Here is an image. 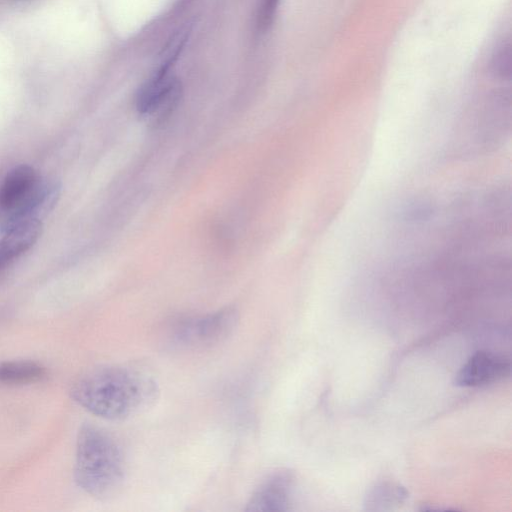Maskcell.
<instances>
[{
    "label": "cell",
    "mask_w": 512,
    "mask_h": 512,
    "mask_svg": "<svg viewBox=\"0 0 512 512\" xmlns=\"http://www.w3.org/2000/svg\"><path fill=\"white\" fill-rule=\"evenodd\" d=\"M158 394V385L149 374L119 365L91 369L79 376L70 389L77 404L107 420H124L146 410Z\"/></svg>",
    "instance_id": "cell-1"
},
{
    "label": "cell",
    "mask_w": 512,
    "mask_h": 512,
    "mask_svg": "<svg viewBox=\"0 0 512 512\" xmlns=\"http://www.w3.org/2000/svg\"><path fill=\"white\" fill-rule=\"evenodd\" d=\"M74 477L90 496L107 499L124 480V458L120 446L104 429L87 423L77 435Z\"/></svg>",
    "instance_id": "cell-2"
},
{
    "label": "cell",
    "mask_w": 512,
    "mask_h": 512,
    "mask_svg": "<svg viewBox=\"0 0 512 512\" xmlns=\"http://www.w3.org/2000/svg\"><path fill=\"white\" fill-rule=\"evenodd\" d=\"M239 321L236 309L227 307L202 316L189 317L176 322L172 340L186 348H202L218 344L230 336Z\"/></svg>",
    "instance_id": "cell-3"
},
{
    "label": "cell",
    "mask_w": 512,
    "mask_h": 512,
    "mask_svg": "<svg viewBox=\"0 0 512 512\" xmlns=\"http://www.w3.org/2000/svg\"><path fill=\"white\" fill-rule=\"evenodd\" d=\"M59 195L60 184L56 180L39 178L20 200L1 210V234L21 223L41 220L54 208Z\"/></svg>",
    "instance_id": "cell-4"
},
{
    "label": "cell",
    "mask_w": 512,
    "mask_h": 512,
    "mask_svg": "<svg viewBox=\"0 0 512 512\" xmlns=\"http://www.w3.org/2000/svg\"><path fill=\"white\" fill-rule=\"evenodd\" d=\"M294 474L280 469L267 476L252 492L245 511L284 512L290 510L294 490Z\"/></svg>",
    "instance_id": "cell-5"
},
{
    "label": "cell",
    "mask_w": 512,
    "mask_h": 512,
    "mask_svg": "<svg viewBox=\"0 0 512 512\" xmlns=\"http://www.w3.org/2000/svg\"><path fill=\"white\" fill-rule=\"evenodd\" d=\"M510 360L490 351H477L460 368L455 383L461 387H482L510 375Z\"/></svg>",
    "instance_id": "cell-6"
},
{
    "label": "cell",
    "mask_w": 512,
    "mask_h": 512,
    "mask_svg": "<svg viewBox=\"0 0 512 512\" xmlns=\"http://www.w3.org/2000/svg\"><path fill=\"white\" fill-rule=\"evenodd\" d=\"M176 53L142 85L136 98V107L141 114H153L163 108H171L180 92L178 81L169 75Z\"/></svg>",
    "instance_id": "cell-7"
},
{
    "label": "cell",
    "mask_w": 512,
    "mask_h": 512,
    "mask_svg": "<svg viewBox=\"0 0 512 512\" xmlns=\"http://www.w3.org/2000/svg\"><path fill=\"white\" fill-rule=\"evenodd\" d=\"M41 229V220H31L2 233L3 236L0 239V271L33 246L41 233Z\"/></svg>",
    "instance_id": "cell-8"
},
{
    "label": "cell",
    "mask_w": 512,
    "mask_h": 512,
    "mask_svg": "<svg viewBox=\"0 0 512 512\" xmlns=\"http://www.w3.org/2000/svg\"><path fill=\"white\" fill-rule=\"evenodd\" d=\"M38 179L31 166L19 165L13 168L0 186V210L7 209L20 200Z\"/></svg>",
    "instance_id": "cell-9"
},
{
    "label": "cell",
    "mask_w": 512,
    "mask_h": 512,
    "mask_svg": "<svg viewBox=\"0 0 512 512\" xmlns=\"http://www.w3.org/2000/svg\"><path fill=\"white\" fill-rule=\"evenodd\" d=\"M45 376V367L34 361L13 360L0 363V384L3 385L30 384Z\"/></svg>",
    "instance_id": "cell-10"
},
{
    "label": "cell",
    "mask_w": 512,
    "mask_h": 512,
    "mask_svg": "<svg viewBox=\"0 0 512 512\" xmlns=\"http://www.w3.org/2000/svg\"><path fill=\"white\" fill-rule=\"evenodd\" d=\"M408 496L404 487L389 481L375 484L365 496L367 510L381 511L401 504Z\"/></svg>",
    "instance_id": "cell-11"
},
{
    "label": "cell",
    "mask_w": 512,
    "mask_h": 512,
    "mask_svg": "<svg viewBox=\"0 0 512 512\" xmlns=\"http://www.w3.org/2000/svg\"><path fill=\"white\" fill-rule=\"evenodd\" d=\"M279 0H263L258 14V26L265 30L270 26Z\"/></svg>",
    "instance_id": "cell-12"
},
{
    "label": "cell",
    "mask_w": 512,
    "mask_h": 512,
    "mask_svg": "<svg viewBox=\"0 0 512 512\" xmlns=\"http://www.w3.org/2000/svg\"><path fill=\"white\" fill-rule=\"evenodd\" d=\"M510 50H509V47H506V48H502V50L497 54V56L495 57V70L497 71V73H501L504 75V72L507 71V73H509V71L504 67V65H507L510 67Z\"/></svg>",
    "instance_id": "cell-13"
}]
</instances>
